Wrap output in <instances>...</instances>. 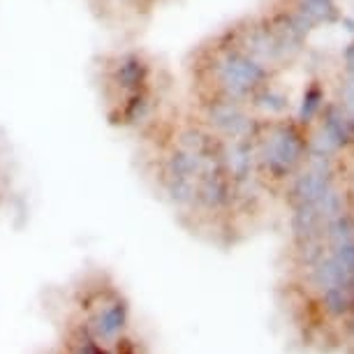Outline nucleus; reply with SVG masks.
<instances>
[{
    "mask_svg": "<svg viewBox=\"0 0 354 354\" xmlns=\"http://www.w3.org/2000/svg\"><path fill=\"white\" fill-rule=\"evenodd\" d=\"M204 79L209 93L225 95L239 102H248V97L259 86L273 79V70L245 53L241 46L234 44L232 32L227 30L216 44L211 46L204 61Z\"/></svg>",
    "mask_w": 354,
    "mask_h": 354,
    "instance_id": "obj_1",
    "label": "nucleus"
},
{
    "mask_svg": "<svg viewBox=\"0 0 354 354\" xmlns=\"http://www.w3.org/2000/svg\"><path fill=\"white\" fill-rule=\"evenodd\" d=\"M257 171L273 181H287L308 160V132L292 118L264 121L255 137Z\"/></svg>",
    "mask_w": 354,
    "mask_h": 354,
    "instance_id": "obj_2",
    "label": "nucleus"
},
{
    "mask_svg": "<svg viewBox=\"0 0 354 354\" xmlns=\"http://www.w3.org/2000/svg\"><path fill=\"white\" fill-rule=\"evenodd\" d=\"M264 118L250 111L248 102L206 93L202 100V125L220 139H255Z\"/></svg>",
    "mask_w": 354,
    "mask_h": 354,
    "instance_id": "obj_3",
    "label": "nucleus"
},
{
    "mask_svg": "<svg viewBox=\"0 0 354 354\" xmlns=\"http://www.w3.org/2000/svg\"><path fill=\"white\" fill-rule=\"evenodd\" d=\"M230 32H232L234 44L241 46L245 53H250L252 58H257L259 63H264L266 68L273 72L287 63H292L266 17L248 19V21L241 26H234Z\"/></svg>",
    "mask_w": 354,
    "mask_h": 354,
    "instance_id": "obj_4",
    "label": "nucleus"
},
{
    "mask_svg": "<svg viewBox=\"0 0 354 354\" xmlns=\"http://www.w3.org/2000/svg\"><path fill=\"white\" fill-rule=\"evenodd\" d=\"M153 63L149 56L137 49L121 51L106 63V86L113 93V100L137 93L144 88H153Z\"/></svg>",
    "mask_w": 354,
    "mask_h": 354,
    "instance_id": "obj_5",
    "label": "nucleus"
},
{
    "mask_svg": "<svg viewBox=\"0 0 354 354\" xmlns=\"http://www.w3.org/2000/svg\"><path fill=\"white\" fill-rule=\"evenodd\" d=\"M128 322H130L128 301L118 292H111L91 313L88 322H86V331L95 340H100V343H113V340L121 338Z\"/></svg>",
    "mask_w": 354,
    "mask_h": 354,
    "instance_id": "obj_6",
    "label": "nucleus"
},
{
    "mask_svg": "<svg viewBox=\"0 0 354 354\" xmlns=\"http://www.w3.org/2000/svg\"><path fill=\"white\" fill-rule=\"evenodd\" d=\"M158 102L153 88H144L137 93H128L111 102L109 118L111 123L121 125L125 130H146L156 121Z\"/></svg>",
    "mask_w": 354,
    "mask_h": 354,
    "instance_id": "obj_7",
    "label": "nucleus"
},
{
    "mask_svg": "<svg viewBox=\"0 0 354 354\" xmlns=\"http://www.w3.org/2000/svg\"><path fill=\"white\" fill-rule=\"evenodd\" d=\"M248 106L257 118L276 121V118H285L287 113H290L292 97H290V93L283 91L280 86H276L273 82H266L248 97Z\"/></svg>",
    "mask_w": 354,
    "mask_h": 354,
    "instance_id": "obj_8",
    "label": "nucleus"
},
{
    "mask_svg": "<svg viewBox=\"0 0 354 354\" xmlns=\"http://www.w3.org/2000/svg\"><path fill=\"white\" fill-rule=\"evenodd\" d=\"M317 128L338 146L340 151L354 146V121L338 102H326L317 118Z\"/></svg>",
    "mask_w": 354,
    "mask_h": 354,
    "instance_id": "obj_9",
    "label": "nucleus"
},
{
    "mask_svg": "<svg viewBox=\"0 0 354 354\" xmlns=\"http://www.w3.org/2000/svg\"><path fill=\"white\" fill-rule=\"evenodd\" d=\"M326 104V91L322 82H317V79H313V82L306 84V88L301 93V100H299V106H297V121L301 128L308 130L310 125L317 123L319 113H322Z\"/></svg>",
    "mask_w": 354,
    "mask_h": 354,
    "instance_id": "obj_10",
    "label": "nucleus"
},
{
    "mask_svg": "<svg viewBox=\"0 0 354 354\" xmlns=\"http://www.w3.org/2000/svg\"><path fill=\"white\" fill-rule=\"evenodd\" d=\"M294 12L304 19L310 28L326 24H336L340 19L338 0H294Z\"/></svg>",
    "mask_w": 354,
    "mask_h": 354,
    "instance_id": "obj_11",
    "label": "nucleus"
},
{
    "mask_svg": "<svg viewBox=\"0 0 354 354\" xmlns=\"http://www.w3.org/2000/svg\"><path fill=\"white\" fill-rule=\"evenodd\" d=\"M336 102L350 113L354 121V72H343L336 88Z\"/></svg>",
    "mask_w": 354,
    "mask_h": 354,
    "instance_id": "obj_12",
    "label": "nucleus"
},
{
    "mask_svg": "<svg viewBox=\"0 0 354 354\" xmlns=\"http://www.w3.org/2000/svg\"><path fill=\"white\" fill-rule=\"evenodd\" d=\"M343 72H354V39L343 49Z\"/></svg>",
    "mask_w": 354,
    "mask_h": 354,
    "instance_id": "obj_13",
    "label": "nucleus"
},
{
    "mask_svg": "<svg viewBox=\"0 0 354 354\" xmlns=\"http://www.w3.org/2000/svg\"><path fill=\"white\" fill-rule=\"evenodd\" d=\"M113 5H123V8H132V10H139V8H149V5H153L156 0H111Z\"/></svg>",
    "mask_w": 354,
    "mask_h": 354,
    "instance_id": "obj_14",
    "label": "nucleus"
},
{
    "mask_svg": "<svg viewBox=\"0 0 354 354\" xmlns=\"http://www.w3.org/2000/svg\"><path fill=\"white\" fill-rule=\"evenodd\" d=\"M338 24L343 26L347 32H352V35H354V17H343V15H340Z\"/></svg>",
    "mask_w": 354,
    "mask_h": 354,
    "instance_id": "obj_15",
    "label": "nucleus"
}]
</instances>
